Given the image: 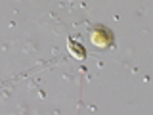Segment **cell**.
<instances>
[{
	"instance_id": "6da1fadb",
	"label": "cell",
	"mask_w": 153,
	"mask_h": 115,
	"mask_svg": "<svg viewBox=\"0 0 153 115\" xmlns=\"http://www.w3.org/2000/svg\"><path fill=\"white\" fill-rule=\"evenodd\" d=\"M90 40H92L94 46L105 48V46L111 44V35H109V31H105V29H94V31L90 33Z\"/></svg>"
},
{
	"instance_id": "7a4b0ae2",
	"label": "cell",
	"mask_w": 153,
	"mask_h": 115,
	"mask_svg": "<svg viewBox=\"0 0 153 115\" xmlns=\"http://www.w3.org/2000/svg\"><path fill=\"white\" fill-rule=\"evenodd\" d=\"M67 48H69V52H71V56H75V58H79V60H82V58L86 56V52H84V48L80 46V44H75V40H69V44H67Z\"/></svg>"
}]
</instances>
